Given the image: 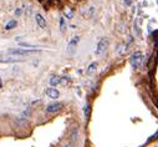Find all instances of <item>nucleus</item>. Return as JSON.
<instances>
[{"label": "nucleus", "mask_w": 158, "mask_h": 147, "mask_svg": "<svg viewBox=\"0 0 158 147\" xmlns=\"http://www.w3.org/2000/svg\"><path fill=\"white\" fill-rule=\"evenodd\" d=\"M142 60H143V55L140 51L134 52L131 56V59H129V61H131V65H132L133 69H138L141 66V64H142Z\"/></svg>", "instance_id": "nucleus-1"}, {"label": "nucleus", "mask_w": 158, "mask_h": 147, "mask_svg": "<svg viewBox=\"0 0 158 147\" xmlns=\"http://www.w3.org/2000/svg\"><path fill=\"white\" fill-rule=\"evenodd\" d=\"M157 60H158V51H154L152 54V56H151L149 61H148V70H149V75H151V78H152V75H153V70L156 69V64H157Z\"/></svg>", "instance_id": "nucleus-2"}, {"label": "nucleus", "mask_w": 158, "mask_h": 147, "mask_svg": "<svg viewBox=\"0 0 158 147\" xmlns=\"http://www.w3.org/2000/svg\"><path fill=\"white\" fill-rule=\"evenodd\" d=\"M107 46H108V40H107V39H101L100 43L97 44V49L95 50V54L97 55V56H100L101 54L105 52V50L107 49Z\"/></svg>", "instance_id": "nucleus-3"}, {"label": "nucleus", "mask_w": 158, "mask_h": 147, "mask_svg": "<svg viewBox=\"0 0 158 147\" xmlns=\"http://www.w3.org/2000/svg\"><path fill=\"white\" fill-rule=\"evenodd\" d=\"M36 52V50H20V49H10L8 51V54L10 55H19V56H23V55H30Z\"/></svg>", "instance_id": "nucleus-4"}, {"label": "nucleus", "mask_w": 158, "mask_h": 147, "mask_svg": "<svg viewBox=\"0 0 158 147\" xmlns=\"http://www.w3.org/2000/svg\"><path fill=\"white\" fill-rule=\"evenodd\" d=\"M62 106H64L62 102H52L50 105H47L46 111L47 112H57V111H60L62 109Z\"/></svg>", "instance_id": "nucleus-5"}, {"label": "nucleus", "mask_w": 158, "mask_h": 147, "mask_svg": "<svg viewBox=\"0 0 158 147\" xmlns=\"http://www.w3.org/2000/svg\"><path fill=\"white\" fill-rule=\"evenodd\" d=\"M79 136H80V132H79V127H77V126H73V127H71L70 135H68V137H70V141H71V142L77 141V140H79Z\"/></svg>", "instance_id": "nucleus-6"}, {"label": "nucleus", "mask_w": 158, "mask_h": 147, "mask_svg": "<svg viewBox=\"0 0 158 147\" xmlns=\"http://www.w3.org/2000/svg\"><path fill=\"white\" fill-rule=\"evenodd\" d=\"M133 30H134V34L136 36H141V19L137 18L134 20V24H133Z\"/></svg>", "instance_id": "nucleus-7"}, {"label": "nucleus", "mask_w": 158, "mask_h": 147, "mask_svg": "<svg viewBox=\"0 0 158 147\" xmlns=\"http://www.w3.org/2000/svg\"><path fill=\"white\" fill-rule=\"evenodd\" d=\"M46 95L49 96V97H51V99H57V97L60 96V94H59V91L55 89V87H50V89H47L46 90Z\"/></svg>", "instance_id": "nucleus-8"}, {"label": "nucleus", "mask_w": 158, "mask_h": 147, "mask_svg": "<svg viewBox=\"0 0 158 147\" xmlns=\"http://www.w3.org/2000/svg\"><path fill=\"white\" fill-rule=\"evenodd\" d=\"M35 19H36V21H37V24H39L40 27H46V21H45V19L41 16L40 14H36Z\"/></svg>", "instance_id": "nucleus-9"}, {"label": "nucleus", "mask_w": 158, "mask_h": 147, "mask_svg": "<svg viewBox=\"0 0 158 147\" xmlns=\"http://www.w3.org/2000/svg\"><path fill=\"white\" fill-rule=\"evenodd\" d=\"M60 82H61V80H60L59 76H52V78L50 79V85H51L52 87H54V86H57Z\"/></svg>", "instance_id": "nucleus-10"}, {"label": "nucleus", "mask_w": 158, "mask_h": 147, "mask_svg": "<svg viewBox=\"0 0 158 147\" xmlns=\"http://www.w3.org/2000/svg\"><path fill=\"white\" fill-rule=\"evenodd\" d=\"M79 40H80V39H79V38L76 36V38H73V39H72V40L70 41V44H68V51H70V52L72 51L73 46H76V44L79 43Z\"/></svg>", "instance_id": "nucleus-11"}, {"label": "nucleus", "mask_w": 158, "mask_h": 147, "mask_svg": "<svg viewBox=\"0 0 158 147\" xmlns=\"http://www.w3.org/2000/svg\"><path fill=\"white\" fill-rule=\"evenodd\" d=\"M96 69H97V62H92V64L88 66V69H87V74L88 75H92L96 71Z\"/></svg>", "instance_id": "nucleus-12"}, {"label": "nucleus", "mask_w": 158, "mask_h": 147, "mask_svg": "<svg viewBox=\"0 0 158 147\" xmlns=\"http://www.w3.org/2000/svg\"><path fill=\"white\" fill-rule=\"evenodd\" d=\"M21 61L20 58H3L1 59V62H19Z\"/></svg>", "instance_id": "nucleus-13"}, {"label": "nucleus", "mask_w": 158, "mask_h": 147, "mask_svg": "<svg viewBox=\"0 0 158 147\" xmlns=\"http://www.w3.org/2000/svg\"><path fill=\"white\" fill-rule=\"evenodd\" d=\"M84 112H85V117L87 118H90V114H91V106H90V103H86V106L84 109Z\"/></svg>", "instance_id": "nucleus-14"}, {"label": "nucleus", "mask_w": 158, "mask_h": 147, "mask_svg": "<svg viewBox=\"0 0 158 147\" xmlns=\"http://www.w3.org/2000/svg\"><path fill=\"white\" fill-rule=\"evenodd\" d=\"M16 21H15V20H11V21H9L8 24H6V26H5V29L6 30H11L12 29V27H15L16 26Z\"/></svg>", "instance_id": "nucleus-15"}, {"label": "nucleus", "mask_w": 158, "mask_h": 147, "mask_svg": "<svg viewBox=\"0 0 158 147\" xmlns=\"http://www.w3.org/2000/svg\"><path fill=\"white\" fill-rule=\"evenodd\" d=\"M20 46H23V47H29V49H31V50H34V49H35V47H37V46H35V45L26 44V43H20Z\"/></svg>", "instance_id": "nucleus-16"}, {"label": "nucleus", "mask_w": 158, "mask_h": 147, "mask_svg": "<svg viewBox=\"0 0 158 147\" xmlns=\"http://www.w3.org/2000/svg\"><path fill=\"white\" fill-rule=\"evenodd\" d=\"M153 45L156 47V51H158V35L154 34V38H153Z\"/></svg>", "instance_id": "nucleus-17"}, {"label": "nucleus", "mask_w": 158, "mask_h": 147, "mask_svg": "<svg viewBox=\"0 0 158 147\" xmlns=\"http://www.w3.org/2000/svg\"><path fill=\"white\" fill-rule=\"evenodd\" d=\"M60 26H61V31H64L66 29V24H65L64 18H61V20H60Z\"/></svg>", "instance_id": "nucleus-18"}, {"label": "nucleus", "mask_w": 158, "mask_h": 147, "mask_svg": "<svg viewBox=\"0 0 158 147\" xmlns=\"http://www.w3.org/2000/svg\"><path fill=\"white\" fill-rule=\"evenodd\" d=\"M117 51L120 54H123V52H126V45H120L118 49H117Z\"/></svg>", "instance_id": "nucleus-19"}, {"label": "nucleus", "mask_w": 158, "mask_h": 147, "mask_svg": "<svg viewBox=\"0 0 158 147\" xmlns=\"http://www.w3.org/2000/svg\"><path fill=\"white\" fill-rule=\"evenodd\" d=\"M66 18H67V19H72V18H73V13L70 11V10H67V11H66Z\"/></svg>", "instance_id": "nucleus-20"}, {"label": "nucleus", "mask_w": 158, "mask_h": 147, "mask_svg": "<svg viewBox=\"0 0 158 147\" xmlns=\"http://www.w3.org/2000/svg\"><path fill=\"white\" fill-rule=\"evenodd\" d=\"M131 3H132V0H125V4L126 5H131Z\"/></svg>", "instance_id": "nucleus-21"}, {"label": "nucleus", "mask_w": 158, "mask_h": 147, "mask_svg": "<svg viewBox=\"0 0 158 147\" xmlns=\"http://www.w3.org/2000/svg\"><path fill=\"white\" fill-rule=\"evenodd\" d=\"M64 147H72V142L70 141V142H68V143H66V145H65Z\"/></svg>", "instance_id": "nucleus-22"}, {"label": "nucleus", "mask_w": 158, "mask_h": 147, "mask_svg": "<svg viewBox=\"0 0 158 147\" xmlns=\"http://www.w3.org/2000/svg\"><path fill=\"white\" fill-rule=\"evenodd\" d=\"M15 14H16V15L19 16V15H20V14H21V10H20V9H18V10L15 11Z\"/></svg>", "instance_id": "nucleus-23"}, {"label": "nucleus", "mask_w": 158, "mask_h": 147, "mask_svg": "<svg viewBox=\"0 0 158 147\" xmlns=\"http://www.w3.org/2000/svg\"><path fill=\"white\" fill-rule=\"evenodd\" d=\"M21 39H23V36H19V38H16L15 40H16V41H20V40H21Z\"/></svg>", "instance_id": "nucleus-24"}, {"label": "nucleus", "mask_w": 158, "mask_h": 147, "mask_svg": "<svg viewBox=\"0 0 158 147\" xmlns=\"http://www.w3.org/2000/svg\"><path fill=\"white\" fill-rule=\"evenodd\" d=\"M153 137H156V138H158V132H157V134H156V135H154Z\"/></svg>", "instance_id": "nucleus-25"}]
</instances>
